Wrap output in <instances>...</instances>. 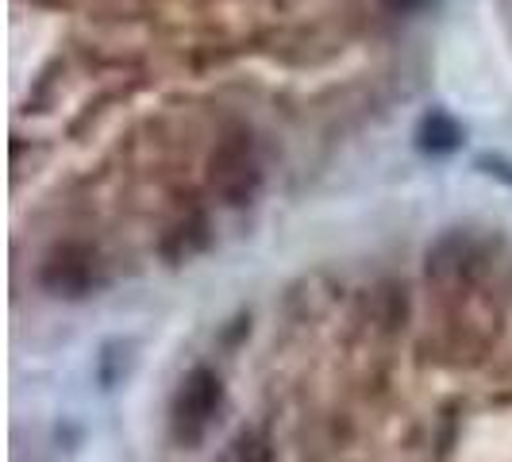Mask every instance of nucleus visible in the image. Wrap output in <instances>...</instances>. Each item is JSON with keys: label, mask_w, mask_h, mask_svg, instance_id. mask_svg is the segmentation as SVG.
I'll return each mask as SVG.
<instances>
[{"label": "nucleus", "mask_w": 512, "mask_h": 462, "mask_svg": "<svg viewBox=\"0 0 512 462\" xmlns=\"http://www.w3.org/2000/svg\"><path fill=\"white\" fill-rule=\"evenodd\" d=\"M416 139H420V151L428 154H451L459 147L462 139V128L447 116V112H432V116H424L420 120V131H416Z\"/></svg>", "instance_id": "obj_3"}, {"label": "nucleus", "mask_w": 512, "mask_h": 462, "mask_svg": "<svg viewBox=\"0 0 512 462\" xmlns=\"http://www.w3.org/2000/svg\"><path fill=\"white\" fill-rule=\"evenodd\" d=\"M216 401H220V382L208 370H197L178 393V409H174L178 436H189V439L201 436V428H205L208 412L216 409Z\"/></svg>", "instance_id": "obj_2"}, {"label": "nucleus", "mask_w": 512, "mask_h": 462, "mask_svg": "<svg viewBox=\"0 0 512 462\" xmlns=\"http://www.w3.org/2000/svg\"><path fill=\"white\" fill-rule=\"evenodd\" d=\"M482 166H486L493 178H501V181H509L512 185V166L505 162V158H482Z\"/></svg>", "instance_id": "obj_4"}, {"label": "nucleus", "mask_w": 512, "mask_h": 462, "mask_svg": "<svg viewBox=\"0 0 512 462\" xmlns=\"http://www.w3.org/2000/svg\"><path fill=\"white\" fill-rule=\"evenodd\" d=\"M385 8H393V12H412V8H420L424 0H382Z\"/></svg>", "instance_id": "obj_5"}, {"label": "nucleus", "mask_w": 512, "mask_h": 462, "mask_svg": "<svg viewBox=\"0 0 512 462\" xmlns=\"http://www.w3.org/2000/svg\"><path fill=\"white\" fill-rule=\"evenodd\" d=\"M212 181L228 193V197H243V193H251L258 181V162H255V151H251V143H247V135H235L228 139L216 158H212Z\"/></svg>", "instance_id": "obj_1"}]
</instances>
